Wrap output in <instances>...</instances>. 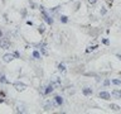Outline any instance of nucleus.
I'll return each instance as SVG.
<instances>
[{"mask_svg": "<svg viewBox=\"0 0 121 114\" xmlns=\"http://www.w3.org/2000/svg\"><path fill=\"white\" fill-rule=\"evenodd\" d=\"M40 11H42V17H43L44 20L47 22L48 24H53V18L47 13V11H45V9H44V6H43V5H40Z\"/></svg>", "mask_w": 121, "mask_h": 114, "instance_id": "obj_1", "label": "nucleus"}, {"mask_svg": "<svg viewBox=\"0 0 121 114\" xmlns=\"http://www.w3.org/2000/svg\"><path fill=\"white\" fill-rule=\"evenodd\" d=\"M0 47L4 49H9L10 48V42L6 39V38H1L0 39Z\"/></svg>", "mask_w": 121, "mask_h": 114, "instance_id": "obj_2", "label": "nucleus"}, {"mask_svg": "<svg viewBox=\"0 0 121 114\" xmlns=\"http://www.w3.org/2000/svg\"><path fill=\"white\" fill-rule=\"evenodd\" d=\"M14 87H15V90H17V91H24L26 89V85H25V84H23V82H15Z\"/></svg>", "mask_w": 121, "mask_h": 114, "instance_id": "obj_3", "label": "nucleus"}, {"mask_svg": "<svg viewBox=\"0 0 121 114\" xmlns=\"http://www.w3.org/2000/svg\"><path fill=\"white\" fill-rule=\"evenodd\" d=\"M44 89H45V90H44V95H49L51 93H53V90H54V84H53V82H51L49 85H47V86H45Z\"/></svg>", "mask_w": 121, "mask_h": 114, "instance_id": "obj_4", "label": "nucleus"}, {"mask_svg": "<svg viewBox=\"0 0 121 114\" xmlns=\"http://www.w3.org/2000/svg\"><path fill=\"white\" fill-rule=\"evenodd\" d=\"M98 96L101 99H104V100H110V99H111V94H110L108 91H101V93L98 94Z\"/></svg>", "mask_w": 121, "mask_h": 114, "instance_id": "obj_5", "label": "nucleus"}, {"mask_svg": "<svg viewBox=\"0 0 121 114\" xmlns=\"http://www.w3.org/2000/svg\"><path fill=\"white\" fill-rule=\"evenodd\" d=\"M82 93L85 96H90V95H92L93 94V90L91 89V87H83L82 89Z\"/></svg>", "mask_w": 121, "mask_h": 114, "instance_id": "obj_6", "label": "nucleus"}, {"mask_svg": "<svg viewBox=\"0 0 121 114\" xmlns=\"http://www.w3.org/2000/svg\"><path fill=\"white\" fill-rule=\"evenodd\" d=\"M54 101H56V104L58 105V106L63 105V103H64L63 98H62V96H59V95H56V96H54Z\"/></svg>", "mask_w": 121, "mask_h": 114, "instance_id": "obj_7", "label": "nucleus"}, {"mask_svg": "<svg viewBox=\"0 0 121 114\" xmlns=\"http://www.w3.org/2000/svg\"><path fill=\"white\" fill-rule=\"evenodd\" d=\"M14 58V55H11V53H6V55H4V57H3V61L4 62H10L11 60Z\"/></svg>", "mask_w": 121, "mask_h": 114, "instance_id": "obj_8", "label": "nucleus"}, {"mask_svg": "<svg viewBox=\"0 0 121 114\" xmlns=\"http://www.w3.org/2000/svg\"><path fill=\"white\" fill-rule=\"evenodd\" d=\"M111 95H112L115 99H121V90H119V89L113 90L112 93H111Z\"/></svg>", "mask_w": 121, "mask_h": 114, "instance_id": "obj_9", "label": "nucleus"}, {"mask_svg": "<svg viewBox=\"0 0 121 114\" xmlns=\"http://www.w3.org/2000/svg\"><path fill=\"white\" fill-rule=\"evenodd\" d=\"M110 109L113 110V112H120L121 110V108L119 105H116V104H110Z\"/></svg>", "mask_w": 121, "mask_h": 114, "instance_id": "obj_10", "label": "nucleus"}, {"mask_svg": "<svg viewBox=\"0 0 121 114\" xmlns=\"http://www.w3.org/2000/svg\"><path fill=\"white\" fill-rule=\"evenodd\" d=\"M96 48H98V46H90V47H87V48H86V52H87V53L93 52Z\"/></svg>", "mask_w": 121, "mask_h": 114, "instance_id": "obj_11", "label": "nucleus"}, {"mask_svg": "<svg viewBox=\"0 0 121 114\" xmlns=\"http://www.w3.org/2000/svg\"><path fill=\"white\" fill-rule=\"evenodd\" d=\"M58 70H59L60 72H64V71H66V66H64V63H59V65H58Z\"/></svg>", "mask_w": 121, "mask_h": 114, "instance_id": "obj_12", "label": "nucleus"}, {"mask_svg": "<svg viewBox=\"0 0 121 114\" xmlns=\"http://www.w3.org/2000/svg\"><path fill=\"white\" fill-rule=\"evenodd\" d=\"M0 81L4 82V84H9V81H8L6 77H5V75H0Z\"/></svg>", "mask_w": 121, "mask_h": 114, "instance_id": "obj_13", "label": "nucleus"}, {"mask_svg": "<svg viewBox=\"0 0 121 114\" xmlns=\"http://www.w3.org/2000/svg\"><path fill=\"white\" fill-rule=\"evenodd\" d=\"M111 82L113 84V85H117V86H119V85H121V80H119V79H113Z\"/></svg>", "mask_w": 121, "mask_h": 114, "instance_id": "obj_14", "label": "nucleus"}, {"mask_svg": "<svg viewBox=\"0 0 121 114\" xmlns=\"http://www.w3.org/2000/svg\"><path fill=\"white\" fill-rule=\"evenodd\" d=\"M33 57H34V58H37V60H39L40 58V53L38 52V51H34L33 52Z\"/></svg>", "mask_w": 121, "mask_h": 114, "instance_id": "obj_15", "label": "nucleus"}, {"mask_svg": "<svg viewBox=\"0 0 121 114\" xmlns=\"http://www.w3.org/2000/svg\"><path fill=\"white\" fill-rule=\"evenodd\" d=\"M60 22H62V23H68V18L66 17V15H60Z\"/></svg>", "mask_w": 121, "mask_h": 114, "instance_id": "obj_16", "label": "nucleus"}, {"mask_svg": "<svg viewBox=\"0 0 121 114\" xmlns=\"http://www.w3.org/2000/svg\"><path fill=\"white\" fill-rule=\"evenodd\" d=\"M102 43L106 44V46H108V44H110V41L107 39V38H104V39H102Z\"/></svg>", "mask_w": 121, "mask_h": 114, "instance_id": "obj_17", "label": "nucleus"}, {"mask_svg": "<svg viewBox=\"0 0 121 114\" xmlns=\"http://www.w3.org/2000/svg\"><path fill=\"white\" fill-rule=\"evenodd\" d=\"M39 32L40 33H44V24H40L39 25Z\"/></svg>", "mask_w": 121, "mask_h": 114, "instance_id": "obj_18", "label": "nucleus"}, {"mask_svg": "<svg viewBox=\"0 0 121 114\" xmlns=\"http://www.w3.org/2000/svg\"><path fill=\"white\" fill-rule=\"evenodd\" d=\"M110 82H111V81H110L108 79H106L105 81H104V85H105V86H108V85H110Z\"/></svg>", "mask_w": 121, "mask_h": 114, "instance_id": "obj_19", "label": "nucleus"}, {"mask_svg": "<svg viewBox=\"0 0 121 114\" xmlns=\"http://www.w3.org/2000/svg\"><path fill=\"white\" fill-rule=\"evenodd\" d=\"M13 55H14V57H15V58H19V57H20V55H19V52H14Z\"/></svg>", "mask_w": 121, "mask_h": 114, "instance_id": "obj_20", "label": "nucleus"}, {"mask_svg": "<svg viewBox=\"0 0 121 114\" xmlns=\"http://www.w3.org/2000/svg\"><path fill=\"white\" fill-rule=\"evenodd\" d=\"M87 1H88V4H95L97 0H87Z\"/></svg>", "mask_w": 121, "mask_h": 114, "instance_id": "obj_21", "label": "nucleus"}, {"mask_svg": "<svg viewBox=\"0 0 121 114\" xmlns=\"http://www.w3.org/2000/svg\"><path fill=\"white\" fill-rule=\"evenodd\" d=\"M116 57H117V58H119V60L121 61V55H120V53H117V55H116Z\"/></svg>", "mask_w": 121, "mask_h": 114, "instance_id": "obj_22", "label": "nucleus"}, {"mask_svg": "<svg viewBox=\"0 0 121 114\" xmlns=\"http://www.w3.org/2000/svg\"><path fill=\"white\" fill-rule=\"evenodd\" d=\"M26 24H28V25H33V23L30 22V20H28V22H26Z\"/></svg>", "mask_w": 121, "mask_h": 114, "instance_id": "obj_23", "label": "nucleus"}, {"mask_svg": "<svg viewBox=\"0 0 121 114\" xmlns=\"http://www.w3.org/2000/svg\"><path fill=\"white\" fill-rule=\"evenodd\" d=\"M106 13V9H101V14H105Z\"/></svg>", "mask_w": 121, "mask_h": 114, "instance_id": "obj_24", "label": "nucleus"}, {"mask_svg": "<svg viewBox=\"0 0 121 114\" xmlns=\"http://www.w3.org/2000/svg\"><path fill=\"white\" fill-rule=\"evenodd\" d=\"M0 103H4V99H3V96H0Z\"/></svg>", "mask_w": 121, "mask_h": 114, "instance_id": "obj_25", "label": "nucleus"}, {"mask_svg": "<svg viewBox=\"0 0 121 114\" xmlns=\"http://www.w3.org/2000/svg\"><path fill=\"white\" fill-rule=\"evenodd\" d=\"M1 37H3V32L0 30V38H1Z\"/></svg>", "mask_w": 121, "mask_h": 114, "instance_id": "obj_26", "label": "nucleus"}, {"mask_svg": "<svg viewBox=\"0 0 121 114\" xmlns=\"http://www.w3.org/2000/svg\"><path fill=\"white\" fill-rule=\"evenodd\" d=\"M107 1H108L110 4H112V0H107Z\"/></svg>", "mask_w": 121, "mask_h": 114, "instance_id": "obj_27", "label": "nucleus"}]
</instances>
